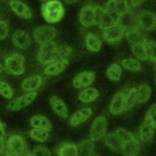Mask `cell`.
<instances>
[{
	"label": "cell",
	"instance_id": "816d5d0a",
	"mask_svg": "<svg viewBox=\"0 0 156 156\" xmlns=\"http://www.w3.org/2000/svg\"><path fill=\"white\" fill-rule=\"evenodd\" d=\"M91 156H99V155H91Z\"/></svg>",
	"mask_w": 156,
	"mask_h": 156
},
{
	"label": "cell",
	"instance_id": "e0dca14e",
	"mask_svg": "<svg viewBox=\"0 0 156 156\" xmlns=\"http://www.w3.org/2000/svg\"><path fill=\"white\" fill-rule=\"evenodd\" d=\"M9 6L18 16L27 20L32 18V14L30 9L21 1L11 0L9 2Z\"/></svg>",
	"mask_w": 156,
	"mask_h": 156
},
{
	"label": "cell",
	"instance_id": "1f68e13d",
	"mask_svg": "<svg viewBox=\"0 0 156 156\" xmlns=\"http://www.w3.org/2000/svg\"><path fill=\"white\" fill-rule=\"evenodd\" d=\"M107 77L111 81H117L119 80L122 74V70L119 64L113 62L107 67L106 72Z\"/></svg>",
	"mask_w": 156,
	"mask_h": 156
},
{
	"label": "cell",
	"instance_id": "681fc988",
	"mask_svg": "<svg viewBox=\"0 0 156 156\" xmlns=\"http://www.w3.org/2000/svg\"><path fill=\"white\" fill-rule=\"evenodd\" d=\"M25 156H34L32 154H30V153H28V154H27Z\"/></svg>",
	"mask_w": 156,
	"mask_h": 156
},
{
	"label": "cell",
	"instance_id": "7c38bea8",
	"mask_svg": "<svg viewBox=\"0 0 156 156\" xmlns=\"http://www.w3.org/2000/svg\"><path fill=\"white\" fill-rule=\"evenodd\" d=\"M104 9L116 17L118 15L130 10L129 0H108Z\"/></svg>",
	"mask_w": 156,
	"mask_h": 156
},
{
	"label": "cell",
	"instance_id": "52a82bcc",
	"mask_svg": "<svg viewBox=\"0 0 156 156\" xmlns=\"http://www.w3.org/2000/svg\"><path fill=\"white\" fill-rule=\"evenodd\" d=\"M102 38L109 44H116L124 37V31L115 22L111 26L102 29Z\"/></svg>",
	"mask_w": 156,
	"mask_h": 156
},
{
	"label": "cell",
	"instance_id": "ac0fdd59",
	"mask_svg": "<svg viewBox=\"0 0 156 156\" xmlns=\"http://www.w3.org/2000/svg\"><path fill=\"white\" fill-rule=\"evenodd\" d=\"M69 60L57 59L46 67L44 73L49 76H55L62 72L68 66Z\"/></svg>",
	"mask_w": 156,
	"mask_h": 156
},
{
	"label": "cell",
	"instance_id": "bcb514c9",
	"mask_svg": "<svg viewBox=\"0 0 156 156\" xmlns=\"http://www.w3.org/2000/svg\"><path fill=\"white\" fill-rule=\"evenodd\" d=\"M79 0H64V1L68 4H74L76 2H77V1H79Z\"/></svg>",
	"mask_w": 156,
	"mask_h": 156
},
{
	"label": "cell",
	"instance_id": "6da1fadb",
	"mask_svg": "<svg viewBox=\"0 0 156 156\" xmlns=\"http://www.w3.org/2000/svg\"><path fill=\"white\" fill-rule=\"evenodd\" d=\"M41 13L46 21L53 24L60 21L63 18L65 9L63 4L58 0H49L42 5Z\"/></svg>",
	"mask_w": 156,
	"mask_h": 156
},
{
	"label": "cell",
	"instance_id": "603a6c76",
	"mask_svg": "<svg viewBox=\"0 0 156 156\" xmlns=\"http://www.w3.org/2000/svg\"><path fill=\"white\" fill-rule=\"evenodd\" d=\"M49 103L53 111L62 117H68V108L65 103L57 96H52L49 99Z\"/></svg>",
	"mask_w": 156,
	"mask_h": 156
},
{
	"label": "cell",
	"instance_id": "e575fe53",
	"mask_svg": "<svg viewBox=\"0 0 156 156\" xmlns=\"http://www.w3.org/2000/svg\"><path fill=\"white\" fill-rule=\"evenodd\" d=\"M73 54V48L68 45L62 44L57 45V59L69 60Z\"/></svg>",
	"mask_w": 156,
	"mask_h": 156
},
{
	"label": "cell",
	"instance_id": "f1b7e54d",
	"mask_svg": "<svg viewBox=\"0 0 156 156\" xmlns=\"http://www.w3.org/2000/svg\"><path fill=\"white\" fill-rule=\"evenodd\" d=\"M57 156H77V145L66 142L62 143L57 150Z\"/></svg>",
	"mask_w": 156,
	"mask_h": 156
},
{
	"label": "cell",
	"instance_id": "7402d4cb",
	"mask_svg": "<svg viewBox=\"0 0 156 156\" xmlns=\"http://www.w3.org/2000/svg\"><path fill=\"white\" fill-rule=\"evenodd\" d=\"M92 110L90 108H83L74 113L70 117L69 123L72 126H77L87 121L92 114Z\"/></svg>",
	"mask_w": 156,
	"mask_h": 156
},
{
	"label": "cell",
	"instance_id": "f6af8a7d",
	"mask_svg": "<svg viewBox=\"0 0 156 156\" xmlns=\"http://www.w3.org/2000/svg\"><path fill=\"white\" fill-rule=\"evenodd\" d=\"M4 125L2 123L1 121H0V138H4Z\"/></svg>",
	"mask_w": 156,
	"mask_h": 156
},
{
	"label": "cell",
	"instance_id": "7dc6e473",
	"mask_svg": "<svg viewBox=\"0 0 156 156\" xmlns=\"http://www.w3.org/2000/svg\"><path fill=\"white\" fill-rule=\"evenodd\" d=\"M4 156H17V155H14V154H12V153H10V152H9L8 151H7V152H6L4 154Z\"/></svg>",
	"mask_w": 156,
	"mask_h": 156
},
{
	"label": "cell",
	"instance_id": "f5cc1de1",
	"mask_svg": "<svg viewBox=\"0 0 156 156\" xmlns=\"http://www.w3.org/2000/svg\"><path fill=\"white\" fill-rule=\"evenodd\" d=\"M154 64H155V65H156V61H155V62H154Z\"/></svg>",
	"mask_w": 156,
	"mask_h": 156
},
{
	"label": "cell",
	"instance_id": "db71d44e",
	"mask_svg": "<svg viewBox=\"0 0 156 156\" xmlns=\"http://www.w3.org/2000/svg\"><path fill=\"white\" fill-rule=\"evenodd\" d=\"M155 84H156V80H155Z\"/></svg>",
	"mask_w": 156,
	"mask_h": 156
},
{
	"label": "cell",
	"instance_id": "4dcf8cb0",
	"mask_svg": "<svg viewBox=\"0 0 156 156\" xmlns=\"http://www.w3.org/2000/svg\"><path fill=\"white\" fill-rule=\"evenodd\" d=\"M155 129L150 124L144 121L139 128V136L143 142L149 141L153 137Z\"/></svg>",
	"mask_w": 156,
	"mask_h": 156
},
{
	"label": "cell",
	"instance_id": "d6a6232c",
	"mask_svg": "<svg viewBox=\"0 0 156 156\" xmlns=\"http://www.w3.org/2000/svg\"><path fill=\"white\" fill-rule=\"evenodd\" d=\"M121 66L126 70L131 72H139L141 68V64L140 61L134 58H125L121 61Z\"/></svg>",
	"mask_w": 156,
	"mask_h": 156
},
{
	"label": "cell",
	"instance_id": "7a4b0ae2",
	"mask_svg": "<svg viewBox=\"0 0 156 156\" xmlns=\"http://www.w3.org/2000/svg\"><path fill=\"white\" fill-rule=\"evenodd\" d=\"M57 45L53 41L41 45L37 53L38 61L43 65H48L57 60Z\"/></svg>",
	"mask_w": 156,
	"mask_h": 156
},
{
	"label": "cell",
	"instance_id": "4316f807",
	"mask_svg": "<svg viewBox=\"0 0 156 156\" xmlns=\"http://www.w3.org/2000/svg\"><path fill=\"white\" fill-rule=\"evenodd\" d=\"M77 156H91L94 152V146L93 141L86 139L80 142L77 145Z\"/></svg>",
	"mask_w": 156,
	"mask_h": 156
},
{
	"label": "cell",
	"instance_id": "f907efd6",
	"mask_svg": "<svg viewBox=\"0 0 156 156\" xmlns=\"http://www.w3.org/2000/svg\"><path fill=\"white\" fill-rule=\"evenodd\" d=\"M41 1H46V0H40Z\"/></svg>",
	"mask_w": 156,
	"mask_h": 156
},
{
	"label": "cell",
	"instance_id": "484cf974",
	"mask_svg": "<svg viewBox=\"0 0 156 156\" xmlns=\"http://www.w3.org/2000/svg\"><path fill=\"white\" fill-rule=\"evenodd\" d=\"M124 37L130 45L140 43H144L147 40L140 28L126 32L124 33Z\"/></svg>",
	"mask_w": 156,
	"mask_h": 156
},
{
	"label": "cell",
	"instance_id": "9c48e42d",
	"mask_svg": "<svg viewBox=\"0 0 156 156\" xmlns=\"http://www.w3.org/2000/svg\"><path fill=\"white\" fill-rule=\"evenodd\" d=\"M107 127V120L104 116H98L94 119L90 130V137L92 141L102 138Z\"/></svg>",
	"mask_w": 156,
	"mask_h": 156
},
{
	"label": "cell",
	"instance_id": "44dd1931",
	"mask_svg": "<svg viewBox=\"0 0 156 156\" xmlns=\"http://www.w3.org/2000/svg\"><path fill=\"white\" fill-rule=\"evenodd\" d=\"M43 78L40 75H32L23 81L21 87L23 91L30 92L37 90L42 84Z\"/></svg>",
	"mask_w": 156,
	"mask_h": 156
},
{
	"label": "cell",
	"instance_id": "ab89813d",
	"mask_svg": "<svg viewBox=\"0 0 156 156\" xmlns=\"http://www.w3.org/2000/svg\"><path fill=\"white\" fill-rule=\"evenodd\" d=\"M0 94L5 98H10L13 97V90L7 83L0 81Z\"/></svg>",
	"mask_w": 156,
	"mask_h": 156
},
{
	"label": "cell",
	"instance_id": "d4e9b609",
	"mask_svg": "<svg viewBox=\"0 0 156 156\" xmlns=\"http://www.w3.org/2000/svg\"><path fill=\"white\" fill-rule=\"evenodd\" d=\"M85 42L87 48L91 52H98L101 48L102 42L101 39L98 36L92 32L87 34Z\"/></svg>",
	"mask_w": 156,
	"mask_h": 156
},
{
	"label": "cell",
	"instance_id": "60d3db41",
	"mask_svg": "<svg viewBox=\"0 0 156 156\" xmlns=\"http://www.w3.org/2000/svg\"><path fill=\"white\" fill-rule=\"evenodd\" d=\"M34 156H51V152L46 146L39 145L36 146L32 150Z\"/></svg>",
	"mask_w": 156,
	"mask_h": 156
},
{
	"label": "cell",
	"instance_id": "c3c4849f",
	"mask_svg": "<svg viewBox=\"0 0 156 156\" xmlns=\"http://www.w3.org/2000/svg\"><path fill=\"white\" fill-rule=\"evenodd\" d=\"M2 70H3V66H2V64L0 63V74L2 73Z\"/></svg>",
	"mask_w": 156,
	"mask_h": 156
},
{
	"label": "cell",
	"instance_id": "3957f363",
	"mask_svg": "<svg viewBox=\"0 0 156 156\" xmlns=\"http://www.w3.org/2000/svg\"><path fill=\"white\" fill-rule=\"evenodd\" d=\"M116 23L126 32L139 29L138 15L131 9L118 15Z\"/></svg>",
	"mask_w": 156,
	"mask_h": 156
},
{
	"label": "cell",
	"instance_id": "5b68a950",
	"mask_svg": "<svg viewBox=\"0 0 156 156\" xmlns=\"http://www.w3.org/2000/svg\"><path fill=\"white\" fill-rule=\"evenodd\" d=\"M24 58L18 53H15L8 56L4 61L7 71L13 75H20L24 72Z\"/></svg>",
	"mask_w": 156,
	"mask_h": 156
},
{
	"label": "cell",
	"instance_id": "8d00e7d4",
	"mask_svg": "<svg viewBox=\"0 0 156 156\" xmlns=\"http://www.w3.org/2000/svg\"><path fill=\"white\" fill-rule=\"evenodd\" d=\"M29 135L32 139L43 143L48 139L49 137V132L34 128L30 131Z\"/></svg>",
	"mask_w": 156,
	"mask_h": 156
},
{
	"label": "cell",
	"instance_id": "cb8c5ba5",
	"mask_svg": "<svg viewBox=\"0 0 156 156\" xmlns=\"http://www.w3.org/2000/svg\"><path fill=\"white\" fill-rule=\"evenodd\" d=\"M30 123L35 128L41 129L48 132H49L52 128L50 121L47 117L43 115H35L33 116L30 120Z\"/></svg>",
	"mask_w": 156,
	"mask_h": 156
},
{
	"label": "cell",
	"instance_id": "ffe728a7",
	"mask_svg": "<svg viewBox=\"0 0 156 156\" xmlns=\"http://www.w3.org/2000/svg\"><path fill=\"white\" fill-rule=\"evenodd\" d=\"M105 144L112 150L118 152L121 150L124 141L115 131L106 135L105 138Z\"/></svg>",
	"mask_w": 156,
	"mask_h": 156
},
{
	"label": "cell",
	"instance_id": "5bb4252c",
	"mask_svg": "<svg viewBox=\"0 0 156 156\" xmlns=\"http://www.w3.org/2000/svg\"><path fill=\"white\" fill-rule=\"evenodd\" d=\"M95 73L87 70L78 73L73 80V85L77 89H84L90 86L95 80Z\"/></svg>",
	"mask_w": 156,
	"mask_h": 156
},
{
	"label": "cell",
	"instance_id": "ee69618b",
	"mask_svg": "<svg viewBox=\"0 0 156 156\" xmlns=\"http://www.w3.org/2000/svg\"><path fill=\"white\" fill-rule=\"evenodd\" d=\"M5 149V144L4 141V138H0V154H2Z\"/></svg>",
	"mask_w": 156,
	"mask_h": 156
},
{
	"label": "cell",
	"instance_id": "8fae6325",
	"mask_svg": "<svg viewBox=\"0 0 156 156\" xmlns=\"http://www.w3.org/2000/svg\"><path fill=\"white\" fill-rule=\"evenodd\" d=\"M37 95V93L36 91L28 92L10 101L7 106V108L13 111L21 110L31 103L35 100Z\"/></svg>",
	"mask_w": 156,
	"mask_h": 156
},
{
	"label": "cell",
	"instance_id": "277c9868",
	"mask_svg": "<svg viewBox=\"0 0 156 156\" xmlns=\"http://www.w3.org/2000/svg\"><path fill=\"white\" fill-rule=\"evenodd\" d=\"M7 151L17 156H25L28 154V148L24 138L18 135L10 136L7 142Z\"/></svg>",
	"mask_w": 156,
	"mask_h": 156
},
{
	"label": "cell",
	"instance_id": "f35d334b",
	"mask_svg": "<svg viewBox=\"0 0 156 156\" xmlns=\"http://www.w3.org/2000/svg\"><path fill=\"white\" fill-rule=\"evenodd\" d=\"M145 46L147 59L154 63L156 61V42L147 40L145 43Z\"/></svg>",
	"mask_w": 156,
	"mask_h": 156
},
{
	"label": "cell",
	"instance_id": "8992f818",
	"mask_svg": "<svg viewBox=\"0 0 156 156\" xmlns=\"http://www.w3.org/2000/svg\"><path fill=\"white\" fill-rule=\"evenodd\" d=\"M56 35L57 31L52 26H39L33 32L35 40L40 45L52 42L55 38Z\"/></svg>",
	"mask_w": 156,
	"mask_h": 156
},
{
	"label": "cell",
	"instance_id": "836d02e7",
	"mask_svg": "<svg viewBox=\"0 0 156 156\" xmlns=\"http://www.w3.org/2000/svg\"><path fill=\"white\" fill-rule=\"evenodd\" d=\"M131 51L133 54L140 61L147 60V55L146 53L145 43L131 45Z\"/></svg>",
	"mask_w": 156,
	"mask_h": 156
},
{
	"label": "cell",
	"instance_id": "ba28073f",
	"mask_svg": "<svg viewBox=\"0 0 156 156\" xmlns=\"http://www.w3.org/2000/svg\"><path fill=\"white\" fill-rule=\"evenodd\" d=\"M96 5H87L83 6L79 11V20L83 26L89 28L96 26Z\"/></svg>",
	"mask_w": 156,
	"mask_h": 156
},
{
	"label": "cell",
	"instance_id": "30bf717a",
	"mask_svg": "<svg viewBox=\"0 0 156 156\" xmlns=\"http://www.w3.org/2000/svg\"><path fill=\"white\" fill-rule=\"evenodd\" d=\"M140 29L150 32L156 29V13L149 10H144L138 14Z\"/></svg>",
	"mask_w": 156,
	"mask_h": 156
},
{
	"label": "cell",
	"instance_id": "f546056e",
	"mask_svg": "<svg viewBox=\"0 0 156 156\" xmlns=\"http://www.w3.org/2000/svg\"><path fill=\"white\" fill-rule=\"evenodd\" d=\"M135 92L136 101L137 103H139L147 102L151 95V87L146 84H142L137 87H135Z\"/></svg>",
	"mask_w": 156,
	"mask_h": 156
},
{
	"label": "cell",
	"instance_id": "83f0119b",
	"mask_svg": "<svg viewBox=\"0 0 156 156\" xmlns=\"http://www.w3.org/2000/svg\"><path fill=\"white\" fill-rule=\"evenodd\" d=\"M99 91L96 88L88 87L81 91L78 98L80 101L83 103H90L94 101L99 97Z\"/></svg>",
	"mask_w": 156,
	"mask_h": 156
},
{
	"label": "cell",
	"instance_id": "b9f144b4",
	"mask_svg": "<svg viewBox=\"0 0 156 156\" xmlns=\"http://www.w3.org/2000/svg\"><path fill=\"white\" fill-rule=\"evenodd\" d=\"M9 26L4 21H0V40L5 39L9 34Z\"/></svg>",
	"mask_w": 156,
	"mask_h": 156
},
{
	"label": "cell",
	"instance_id": "7bdbcfd3",
	"mask_svg": "<svg viewBox=\"0 0 156 156\" xmlns=\"http://www.w3.org/2000/svg\"><path fill=\"white\" fill-rule=\"evenodd\" d=\"M129 1L130 2V4L134 7H137L141 6L144 1V0H129Z\"/></svg>",
	"mask_w": 156,
	"mask_h": 156
},
{
	"label": "cell",
	"instance_id": "d590c367",
	"mask_svg": "<svg viewBox=\"0 0 156 156\" xmlns=\"http://www.w3.org/2000/svg\"><path fill=\"white\" fill-rule=\"evenodd\" d=\"M137 103L135 87L131 88L127 94H125V103L124 108L125 111L129 110L133 108Z\"/></svg>",
	"mask_w": 156,
	"mask_h": 156
},
{
	"label": "cell",
	"instance_id": "9a60e30c",
	"mask_svg": "<svg viewBox=\"0 0 156 156\" xmlns=\"http://www.w3.org/2000/svg\"><path fill=\"white\" fill-rule=\"evenodd\" d=\"M13 45L22 50L29 48L31 43V39L29 34L25 31L18 29L14 32L12 37Z\"/></svg>",
	"mask_w": 156,
	"mask_h": 156
},
{
	"label": "cell",
	"instance_id": "4fadbf2b",
	"mask_svg": "<svg viewBox=\"0 0 156 156\" xmlns=\"http://www.w3.org/2000/svg\"><path fill=\"white\" fill-rule=\"evenodd\" d=\"M96 26L104 29L116 22V17L107 12L104 7L96 5Z\"/></svg>",
	"mask_w": 156,
	"mask_h": 156
},
{
	"label": "cell",
	"instance_id": "74e56055",
	"mask_svg": "<svg viewBox=\"0 0 156 156\" xmlns=\"http://www.w3.org/2000/svg\"><path fill=\"white\" fill-rule=\"evenodd\" d=\"M144 121L156 128V103L152 104L146 113Z\"/></svg>",
	"mask_w": 156,
	"mask_h": 156
},
{
	"label": "cell",
	"instance_id": "d6986e66",
	"mask_svg": "<svg viewBox=\"0 0 156 156\" xmlns=\"http://www.w3.org/2000/svg\"><path fill=\"white\" fill-rule=\"evenodd\" d=\"M124 156H138L140 151V144L137 138L133 136L126 141L121 150Z\"/></svg>",
	"mask_w": 156,
	"mask_h": 156
},
{
	"label": "cell",
	"instance_id": "2e32d148",
	"mask_svg": "<svg viewBox=\"0 0 156 156\" xmlns=\"http://www.w3.org/2000/svg\"><path fill=\"white\" fill-rule=\"evenodd\" d=\"M125 103V94L122 92L116 93L112 98L110 106L109 111L113 115H119L124 111Z\"/></svg>",
	"mask_w": 156,
	"mask_h": 156
}]
</instances>
